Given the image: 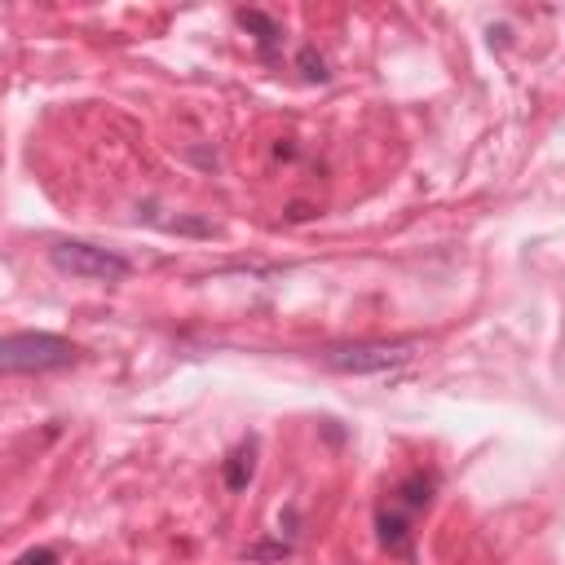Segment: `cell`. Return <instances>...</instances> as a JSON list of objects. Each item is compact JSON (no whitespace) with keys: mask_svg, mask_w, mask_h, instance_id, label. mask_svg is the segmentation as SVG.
<instances>
[{"mask_svg":"<svg viewBox=\"0 0 565 565\" xmlns=\"http://www.w3.org/2000/svg\"><path fill=\"white\" fill-rule=\"evenodd\" d=\"M79 344L53 331H13L0 340V371L4 375H44V371H66L79 362Z\"/></svg>","mask_w":565,"mask_h":565,"instance_id":"1","label":"cell"},{"mask_svg":"<svg viewBox=\"0 0 565 565\" xmlns=\"http://www.w3.org/2000/svg\"><path fill=\"white\" fill-rule=\"evenodd\" d=\"M419 340L415 335H402V340H349V344H327L318 349V362L327 371H340V375H384V371H397L415 358Z\"/></svg>","mask_w":565,"mask_h":565,"instance_id":"2","label":"cell"},{"mask_svg":"<svg viewBox=\"0 0 565 565\" xmlns=\"http://www.w3.org/2000/svg\"><path fill=\"white\" fill-rule=\"evenodd\" d=\"M49 260H53V269H62L71 278H84V282H124L132 274L128 256H119L110 247H97V243H84V238H57L49 247Z\"/></svg>","mask_w":565,"mask_h":565,"instance_id":"3","label":"cell"},{"mask_svg":"<svg viewBox=\"0 0 565 565\" xmlns=\"http://www.w3.org/2000/svg\"><path fill=\"white\" fill-rule=\"evenodd\" d=\"M256 477V437H243L225 459H221V481L230 494H243Z\"/></svg>","mask_w":565,"mask_h":565,"instance_id":"4","label":"cell"},{"mask_svg":"<svg viewBox=\"0 0 565 565\" xmlns=\"http://www.w3.org/2000/svg\"><path fill=\"white\" fill-rule=\"evenodd\" d=\"M375 530H380V547H384V552H393V556H411V547H415L411 512H402V508L393 503V508H384V512L375 516Z\"/></svg>","mask_w":565,"mask_h":565,"instance_id":"5","label":"cell"},{"mask_svg":"<svg viewBox=\"0 0 565 565\" xmlns=\"http://www.w3.org/2000/svg\"><path fill=\"white\" fill-rule=\"evenodd\" d=\"M433 490H437V472L415 468V472H406V477L393 486V503L415 516V512H424V508L433 503Z\"/></svg>","mask_w":565,"mask_h":565,"instance_id":"6","label":"cell"},{"mask_svg":"<svg viewBox=\"0 0 565 565\" xmlns=\"http://www.w3.org/2000/svg\"><path fill=\"white\" fill-rule=\"evenodd\" d=\"M238 26H243V31H252V40H256L260 57H265V62H274L278 40H282V26H278L269 13H260V9H238Z\"/></svg>","mask_w":565,"mask_h":565,"instance_id":"7","label":"cell"},{"mask_svg":"<svg viewBox=\"0 0 565 565\" xmlns=\"http://www.w3.org/2000/svg\"><path fill=\"white\" fill-rule=\"evenodd\" d=\"M300 66H305V79H327V62H322V53H313V49H300Z\"/></svg>","mask_w":565,"mask_h":565,"instance_id":"8","label":"cell"},{"mask_svg":"<svg viewBox=\"0 0 565 565\" xmlns=\"http://www.w3.org/2000/svg\"><path fill=\"white\" fill-rule=\"evenodd\" d=\"M13 565H57V547H31V552H22Z\"/></svg>","mask_w":565,"mask_h":565,"instance_id":"9","label":"cell"}]
</instances>
